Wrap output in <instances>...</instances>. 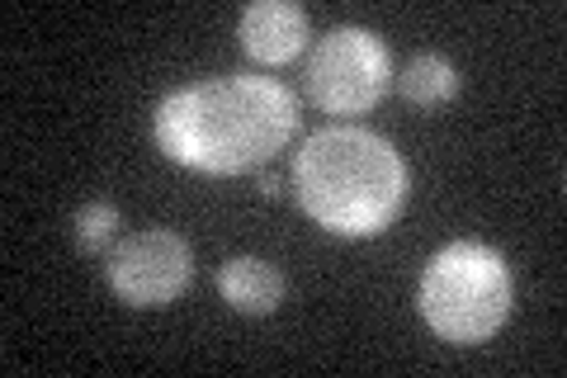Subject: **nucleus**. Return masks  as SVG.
I'll return each instance as SVG.
<instances>
[{"mask_svg":"<svg viewBox=\"0 0 567 378\" xmlns=\"http://www.w3.org/2000/svg\"><path fill=\"white\" fill-rule=\"evenodd\" d=\"M298 129V100L270 76H213L156 104V142L204 175L260 171Z\"/></svg>","mask_w":567,"mask_h":378,"instance_id":"nucleus-1","label":"nucleus"},{"mask_svg":"<svg viewBox=\"0 0 567 378\" xmlns=\"http://www.w3.org/2000/svg\"><path fill=\"white\" fill-rule=\"evenodd\" d=\"M293 190L336 237H379L406 204V161L369 129H322L293 156Z\"/></svg>","mask_w":567,"mask_h":378,"instance_id":"nucleus-2","label":"nucleus"},{"mask_svg":"<svg viewBox=\"0 0 567 378\" xmlns=\"http://www.w3.org/2000/svg\"><path fill=\"white\" fill-rule=\"evenodd\" d=\"M516 303L511 265L483 242H450L421 275V317L440 340L483 346Z\"/></svg>","mask_w":567,"mask_h":378,"instance_id":"nucleus-3","label":"nucleus"},{"mask_svg":"<svg viewBox=\"0 0 567 378\" xmlns=\"http://www.w3.org/2000/svg\"><path fill=\"white\" fill-rule=\"evenodd\" d=\"M308 95L322 104L327 114H369L388 95L393 81V58L379 33L341 24L322 33V43L308 58Z\"/></svg>","mask_w":567,"mask_h":378,"instance_id":"nucleus-4","label":"nucleus"},{"mask_svg":"<svg viewBox=\"0 0 567 378\" xmlns=\"http://www.w3.org/2000/svg\"><path fill=\"white\" fill-rule=\"evenodd\" d=\"M194 275V251L181 232L147 227L110 246L104 256V279L128 308H162L189 289Z\"/></svg>","mask_w":567,"mask_h":378,"instance_id":"nucleus-5","label":"nucleus"},{"mask_svg":"<svg viewBox=\"0 0 567 378\" xmlns=\"http://www.w3.org/2000/svg\"><path fill=\"white\" fill-rule=\"evenodd\" d=\"M237 39L246 48V58H256L265 67H284L308 48V14L293 0H256L241 10Z\"/></svg>","mask_w":567,"mask_h":378,"instance_id":"nucleus-6","label":"nucleus"},{"mask_svg":"<svg viewBox=\"0 0 567 378\" xmlns=\"http://www.w3.org/2000/svg\"><path fill=\"white\" fill-rule=\"evenodd\" d=\"M218 294L233 303V313L270 317L284 303V275L260 256H233L218 269Z\"/></svg>","mask_w":567,"mask_h":378,"instance_id":"nucleus-7","label":"nucleus"},{"mask_svg":"<svg viewBox=\"0 0 567 378\" xmlns=\"http://www.w3.org/2000/svg\"><path fill=\"white\" fill-rule=\"evenodd\" d=\"M398 90L416 110H435V104H450L458 95V71L445 58H435V52H416V58L398 71Z\"/></svg>","mask_w":567,"mask_h":378,"instance_id":"nucleus-8","label":"nucleus"},{"mask_svg":"<svg viewBox=\"0 0 567 378\" xmlns=\"http://www.w3.org/2000/svg\"><path fill=\"white\" fill-rule=\"evenodd\" d=\"M76 246L85 251V256H95V251H104L114 242V227H118V208L110 200H91L81 213H76Z\"/></svg>","mask_w":567,"mask_h":378,"instance_id":"nucleus-9","label":"nucleus"},{"mask_svg":"<svg viewBox=\"0 0 567 378\" xmlns=\"http://www.w3.org/2000/svg\"><path fill=\"white\" fill-rule=\"evenodd\" d=\"M260 194H265V200H279V194H284V180L265 171V175H260Z\"/></svg>","mask_w":567,"mask_h":378,"instance_id":"nucleus-10","label":"nucleus"}]
</instances>
